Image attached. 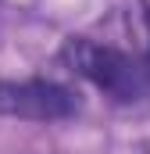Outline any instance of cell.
<instances>
[{"mask_svg": "<svg viewBox=\"0 0 150 154\" xmlns=\"http://www.w3.org/2000/svg\"><path fill=\"white\" fill-rule=\"evenodd\" d=\"M57 61L72 75L93 82L100 93H107L118 104L143 100L150 93V61L147 57H132V54H125L118 47L97 43V39H89V36L64 39Z\"/></svg>", "mask_w": 150, "mask_h": 154, "instance_id": "cell-1", "label": "cell"}, {"mask_svg": "<svg viewBox=\"0 0 150 154\" xmlns=\"http://www.w3.org/2000/svg\"><path fill=\"white\" fill-rule=\"evenodd\" d=\"M79 115V97L54 79H0V118L64 122Z\"/></svg>", "mask_w": 150, "mask_h": 154, "instance_id": "cell-2", "label": "cell"}, {"mask_svg": "<svg viewBox=\"0 0 150 154\" xmlns=\"http://www.w3.org/2000/svg\"><path fill=\"white\" fill-rule=\"evenodd\" d=\"M140 32H143V50H147V61H150V0L140 11Z\"/></svg>", "mask_w": 150, "mask_h": 154, "instance_id": "cell-3", "label": "cell"}]
</instances>
